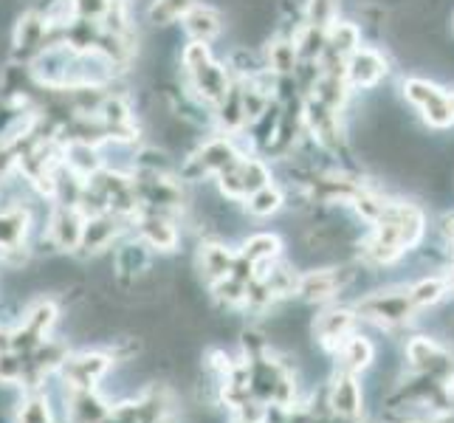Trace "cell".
<instances>
[{"mask_svg": "<svg viewBox=\"0 0 454 423\" xmlns=\"http://www.w3.org/2000/svg\"><path fill=\"white\" fill-rule=\"evenodd\" d=\"M313 336L325 344L327 350H339V344L353 336V313L348 310H325L322 317L313 322Z\"/></svg>", "mask_w": 454, "mask_h": 423, "instance_id": "8fae6325", "label": "cell"}, {"mask_svg": "<svg viewBox=\"0 0 454 423\" xmlns=\"http://www.w3.org/2000/svg\"><path fill=\"white\" fill-rule=\"evenodd\" d=\"M246 207L257 217H269V215H274L279 207H283V192H279L277 186L265 184L262 190H257V192H252L246 198Z\"/></svg>", "mask_w": 454, "mask_h": 423, "instance_id": "ffe728a7", "label": "cell"}, {"mask_svg": "<svg viewBox=\"0 0 454 423\" xmlns=\"http://www.w3.org/2000/svg\"><path fill=\"white\" fill-rule=\"evenodd\" d=\"M443 291H446V286H443L441 279H424V282H418V286L410 291V300H412L415 308H420V305H432V302L441 300Z\"/></svg>", "mask_w": 454, "mask_h": 423, "instance_id": "cb8c5ba5", "label": "cell"}, {"mask_svg": "<svg viewBox=\"0 0 454 423\" xmlns=\"http://www.w3.org/2000/svg\"><path fill=\"white\" fill-rule=\"evenodd\" d=\"M269 59H271L274 71H291L294 62H296V49H294V45H288V43H277V45H271Z\"/></svg>", "mask_w": 454, "mask_h": 423, "instance_id": "484cf974", "label": "cell"}, {"mask_svg": "<svg viewBox=\"0 0 454 423\" xmlns=\"http://www.w3.org/2000/svg\"><path fill=\"white\" fill-rule=\"evenodd\" d=\"M451 26H454V23H451Z\"/></svg>", "mask_w": 454, "mask_h": 423, "instance_id": "f546056e", "label": "cell"}, {"mask_svg": "<svg viewBox=\"0 0 454 423\" xmlns=\"http://www.w3.org/2000/svg\"><path fill=\"white\" fill-rule=\"evenodd\" d=\"M23 370H26V356L14 353L12 348L0 350V384L20 387V381H23Z\"/></svg>", "mask_w": 454, "mask_h": 423, "instance_id": "7402d4cb", "label": "cell"}, {"mask_svg": "<svg viewBox=\"0 0 454 423\" xmlns=\"http://www.w3.org/2000/svg\"><path fill=\"white\" fill-rule=\"evenodd\" d=\"M82 226H85V215L80 212V207L62 203L49 223V238L62 252H76L82 238Z\"/></svg>", "mask_w": 454, "mask_h": 423, "instance_id": "ba28073f", "label": "cell"}, {"mask_svg": "<svg viewBox=\"0 0 454 423\" xmlns=\"http://www.w3.org/2000/svg\"><path fill=\"white\" fill-rule=\"evenodd\" d=\"M147 423H172V418H159V420H147Z\"/></svg>", "mask_w": 454, "mask_h": 423, "instance_id": "83f0119b", "label": "cell"}, {"mask_svg": "<svg viewBox=\"0 0 454 423\" xmlns=\"http://www.w3.org/2000/svg\"><path fill=\"white\" fill-rule=\"evenodd\" d=\"M344 76H348V85L353 88H372L387 76V59L381 51L362 49V45H358V49L344 59Z\"/></svg>", "mask_w": 454, "mask_h": 423, "instance_id": "5b68a950", "label": "cell"}, {"mask_svg": "<svg viewBox=\"0 0 454 423\" xmlns=\"http://www.w3.org/2000/svg\"><path fill=\"white\" fill-rule=\"evenodd\" d=\"M111 6L114 0H76V14L85 20H102Z\"/></svg>", "mask_w": 454, "mask_h": 423, "instance_id": "4316f807", "label": "cell"}, {"mask_svg": "<svg viewBox=\"0 0 454 423\" xmlns=\"http://www.w3.org/2000/svg\"><path fill=\"white\" fill-rule=\"evenodd\" d=\"M331 406L333 412L341 418H353L362 410V393H358V384L353 381L350 372H341L331 387Z\"/></svg>", "mask_w": 454, "mask_h": 423, "instance_id": "e0dca14e", "label": "cell"}, {"mask_svg": "<svg viewBox=\"0 0 454 423\" xmlns=\"http://www.w3.org/2000/svg\"><path fill=\"white\" fill-rule=\"evenodd\" d=\"M105 423H107V420H105Z\"/></svg>", "mask_w": 454, "mask_h": 423, "instance_id": "4dcf8cb0", "label": "cell"}, {"mask_svg": "<svg viewBox=\"0 0 454 423\" xmlns=\"http://www.w3.org/2000/svg\"><path fill=\"white\" fill-rule=\"evenodd\" d=\"M420 234H424V212L412 203L384 200L379 217L372 221L364 252L375 262H393L420 240Z\"/></svg>", "mask_w": 454, "mask_h": 423, "instance_id": "6da1fadb", "label": "cell"}, {"mask_svg": "<svg viewBox=\"0 0 454 423\" xmlns=\"http://www.w3.org/2000/svg\"><path fill=\"white\" fill-rule=\"evenodd\" d=\"M198 262H200V274L215 286V282L226 279L234 271L238 255H234L231 248H226L223 243H203L200 255H198Z\"/></svg>", "mask_w": 454, "mask_h": 423, "instance_id": "4fadbf2b", "label": "cell"}, {"mask_svg": "<svg viewBox=\"0 0 454 423\" xmlns=\"http://www.w3.org/2000/svg\"><path fill=\"white\" fill-rule=\"evenodd\" d=\"M231 423H252V420H246V418H238V415H234V420Z\"/></svg>", "mask_w": 454, "mask_h": 423, "instance_id": "f1b7e54d", "label": "cell"}, {"mask_svg": "<svg viewBox=\"0 0 454 423\" xmlns=\"http://www.w3.org/2000/svg\"><path fill=\"white\" fill-rule=\"evenodd\" d=\"M240 161V153L234 150L226 138H215V141H209L207 147H203L195 159H192V164L207 176V172H215V176H221L223 169H229L231 164H238Z\"/></svg>", "mask_w": 454, "mask_h": 423, "instance_id": "5bb4252c", "label": "cell"}, {"mask_svg": "<svg viewBox=\"0 0 454 423\" xmlns=\"http://www.w3.org/2000/svg\"><path fill=\"white\" fill-rule=\"evenodd\" d=\"M138 234L155 252H172L178 246V229L161 212H145L138 217Z\"/></svg>", "mask_w": 454, "mask_h": 423, "instance_id": "30bf717a", "label": "cell"}, {"mask_svg": "<svg viewBox=\"0 0 454 423\" xmlns=\"http://www.w3.org/2000/svg\"><path fill=\"white\" fill-rule=\"evenodd\" d=\"M119 231H121V215H116V212L90 215V217H85L80 248L85 255H97L119 238Z\"/></svg>", "mask_w": 454, "mask_h": 423, "instance_id": "52a82bcc", "label": "cell"}, {"mask_svg": "<svg viewBox=\"0 0 454 423\" xmlns=\"http://www.w3.org/2000/svg\"><path fill=\"white\" fill-rule=\"evenodd\" d=\"M279 238L277 234H254V238H248L246 243H243V252L238 255L248 269L254 271V277L260 274V271H265L269 265H274L277 262V257H279Z\"/></svg>", "mask_w": 454, "mask_h": 423, "instance_id": "7c38bea8", "label": "cell"}, {"mask_svg": "<svg viewBox=\"0 0 454 423\" xmlns=\"http://www.w3.org/2000/svg\"><path fill=\"white\" fill-rule=\"evenodd\" d=\"M114 406L97 389H68L66 418L68 423H105Z\"/></svg>", "mask_w": 454, "mask_h": 423, "instance_id": "9c48e42d", "label": "cell"}, {"mask_svg": "<svg viewBox=\"0 0 454 423\" xmlns=\"http://www.w3.org/2000/svg\"><path fill=\"white\" fill-rule=\"evenodd\" d=\"M114 367V358L107 353H76L59 364V379L68 389H97V384Z\"/></svg>", "mask_w": 454, "mask_h": 423, "instance_id": "277c9868", "label": "cell"}, {"mask_svg": "<svg viewBox=\"0 0 454 423\" xmlns=\"http://www.w3.org/2000/svg\"><path fill=\"white\" fill-rule=\"evenodd\" d=\"M336 353H339V362H341V372H350V375L364 370L372 362V348H370V341L362 336H348L339 344Z\"/></svg>", "mask_w": 454, "mask_h": 423, "instance_id": "d6986e66", "label": "cell"}, {"mask_svg": "<svg viewBox=\"0 0 454 423\" xmlns=\"http://www.w3.org/2000/svg\"><path fill=\"white\" fill-rule=\"evenodd\" d=\"M336 0H310L308 4V23L317 28H327L333 23Z\"/></svg>", "mask_w": 454, "mask_h": 423, "instance_id": "d4e9b609", "label": "cell"}, {"mask_svg": "<svg viewBox=\"0 0 454 423\" xmlns=\"http://www.w3.org/2000/svg\"><path fill=\"white\" fill-rule=\"evenodd\" d=\"M18 423H54L49 398L43 393H28L18 410Z\"/></svg>", "mask_w": 454, "mask_h": 423, "instance_id": "44dd1931", "label": "cell"}, {"mask_svg": "<svg viewBox=\"0 0 454 423\" xmlns=\"http://www.w3.org/2000/svg\"><path fill=\"white\" fill-rule=\"evenodd\" d=\"M403 93L432 128L443 130L454 124V90L437 88L427 80H406Z\"/></svg>", "mask_w": 454, "mask_h": 423, "instance_id": "3957f363", "label": "cell"}, {"mask_svg": "<svg viewBox=\"0 0 454 423\" xmlns=\"http://www.w3.org/2000/svg\"><path fill=\"white\" fill-rule=\"evenodd\" d=\"M412 300H410V291L406 294H370L367 300L358 302V313L364 319L372 322H384V325H393V322H403L410 317L412 310Z\"/></svg>", "mask_w": 454, "mask_h": 423, "instance_id": "8992f818", "label": "cell"}, {"mask_svg": "<svg viewBox=\"0 0 454 423\" xmlns=\"http://www.w3.org/2000/svg\"><path fill=\"white\" fill-rule=\"evenodd\" d=\"M181 59H184V68H186V74H190V80H192V85L200 97L209 99V102H223V97L229 93V76L212 59L209 45L207 43L186 45Z\"/></svg>", "mask_w": 454, "mask_h": 423, "instance_id": "7a4b0ae2", "label": "cell"}, {"mask_svg": "<svg viewBox=\"0 0 454 423\" xmlns=\"http://www.w3.org/2000/svg\"><path fill=\"white\" fill-rule=\"evenodd\" d=\"M192 6H195L192 0H155L153 9H150V18L155 23H172V20L184 18Z\"/></svg>", "mask_w": 454, "mask_h": 423, "instance_id": "603a6c76", "label": "cell"}, {"mask_svg": "<svg viewBox=\"0 0 454 423\" xmlns=\"http://www.w3.org/2000/svg\"><path fill=\"white\" fill-rule=\"evenodd\" d=\"M341 286H344V279L336 271H310L296 282V294L305 296L310 302H322V300H331L336 291H341Z\"/></svg>", "mask_w": 454, "mask_h": 423, "instance_id": "9a60e30c", "label": "cell"}, {"mask_svg": "<svg viewBox=\"0 0 454 423\" xmlns=\"http://www.w3.org/2000/svg\"><path fill=\"white\" fill-rule=\"evenodd\" d=\"M28 229V215L23 209H6L0 212V255L20 248Z\"/></svg>", "mask_w": 454, "mask_h": 423, "instance_id": "ac0fdd59", "label": "cell"}, {"mask_svg": "<svg viewBox=\"0 0 454 423\" xmlns=\"http://www.w3.org/2000/svg\"><path fill=\"white\" fill-rule=\"evenodd\" d=\"M184 28L195 43H209L221 35V14L212 6H192L184 14Z\"/></svg>", "mask_w": 454, "mask_h": 423, "instance_id": "2e32d148", "label": "cell"}]
</instances>
